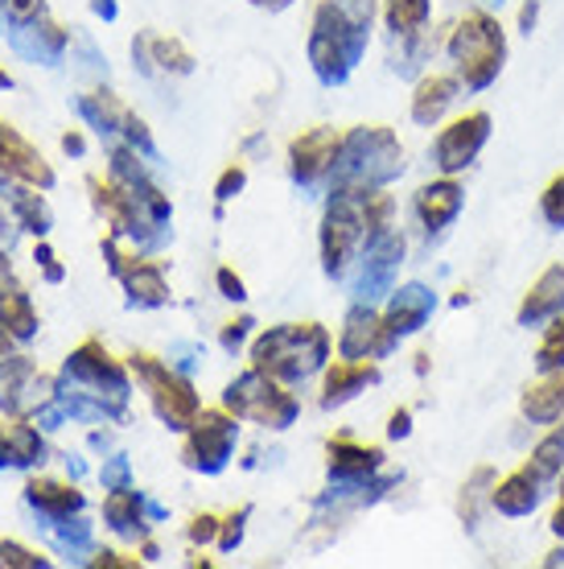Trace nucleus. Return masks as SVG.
Masks as SVG:
<instances>
[{"label": "nucleus", "mask_w": 564, "mask_h": 569, "mask_svg": "<svg viewBox=\"0 0 564 569\" xmlns=\"http://www.w3.org/2000/svg\"><path fill=\"white\" fill-rule=\"evenodd\" d=\"M74 112L83 116L99 137H120V124H124V116H128V103L115 100L108 87H99V91H91V96H79V100H74Z\"/></svg>", "instance_id": "obj_34"}, {"label": "nucleus", "mask_w": 564, "mask_h": 569, "mask_svg": "<svg viewBox=\"0 0 564 569\" xmlns=\"http://www.w3.org/2000/svg\"><path fill=\"white\" fill-rule=\"evenodd\" d=\"M520 413L532 426H556V421H564V371H540V380L523 385Z\"/></svg>", "instance_id": "obj_31"}, {"label": "nucleus", "mask_w": 564, "mask_h": 569, "mask_svg": "<svg viewBox=\"0 0 564 569\" xmlns=\"http://www.w3.org/2000/svg\"><path fill=\"white\" fill-rule=\"evenodd\" d=\"M523 470L536 479V483L552 487L564 475V421L548 426V433L532 446V455L523 458Z\"/></svg>", "instance_id": "obj_33"}, {"label": "nucleus", "mask_w": 564, "mask_h": 569, "mask_svg": "<svg viewBox=\"0 0 564 569\" xmlns=\"http://www.w3.org/2000/svg\"><path fill=\"white\" fill-rule=\"evenodd\" d=\"M548 528H552V537L564 541V475L556 479V508H552V516H548Z\"/></svg>", "instance_id": "obj_53"}, {"label": "nucleus", "mask_w": 564, "mask_h": 569, "mask_svg": "<svg viewBox=\"0 0 564 569\" xmlns=\"http://www.w3.org/2000/svg\"><path fill=\"white\" fill-rule=\"evenodd\" d=\"M13 347H17L13 330H4V327H0V359H4V356H13Z\"/></svg>", "instance_id": "obj_58"}, {"label": "nucleus", "mask_w": 564, "mask_h": 569, "mask_svg": "<svg viewBox=\"0 0 564 569\" xmlns=\"http://www.w3.org/2000/svg\"><path fill=\"white\" fill-rule=\"evenodd\" d=\"M252 4H255V9H264V13H284L293 0H252Z\"/></svg>", "instance_id": "obj_56"}, {"label": "nucleus", "mask_w": 564, "mask_h": 569, "mask_svg": "<svg viewBox=\"0 0 564 569\" xmlns=\"http://www.w3.org/2000/svg\"><path fill=\"white\" fill-rule=\"evenodd\" d=\"M445 54L466 91H486L507 67V29L486 9H466L445 38Z\"/></svg>", "instance_id": "obj_5"}, {"label": "nucleus", "mask_w": 564, "mask_h": 569, "mask_svg": "<svg viewBox=\"0 0 564 569\" xmlns=\"http://www.w3.org/2000/svg\"><path fill=\"white\" fill-rule=\"evenodd\" d=\"M58 405L71 421H124L128 397H132V368L103 347L99 339H83L62 359L54 388Z\"/></svg>", "instance_id": "obj_1"}, {"label": "nucleus", "mask_w": 564, "mask_h": 569, "mask_svg": "<svg viewBox=\"0 0 564 569\" xmlns=\"http://www.w3.org/2000/svg\"><path fill=\"white\" fill-rule=\"evenodd\" d=\"M132 58L141 74H194L198 67V58L178 38H161V33H137Z\"/></svg>", "instance_id": "obj_29"}, {"label": "nucleus", "mask_w": 564, "mask_h": 569, "mask_svg": "<svg viewBox=\"0 0 564 569\" xmlns=\"http://www.w3.org/2000/svg\"><path fill=\"white\" fill-rule=\"evenodd\" d=\"M540 503H544V483H536L523 467H515L511 475H503V479L491 483V508L498 516H507V520L532 516Z\"/></svg>", "instance_id": "obj_30"}, {"label": "nucleus", "mask_w": 564, "mask_h": 569, "mask_svg": "<svg viewBox=\"0 0 564 569\" xmlns=\"http://www.w3.org/2000/svg\"><path fill=\"white\" fill-rule=\"evenodd\" d=\"M0 327L13 330L17 342H29L38 335V306L26 293V284L17 281L9 248H0Z\"/></svg>", "instance_id": "obj_23"}, {"label": "nucleus", "mask_w": 564, "mask_h": 569, "mask_svg": "<svg viewBox=\"0 0 564 569\" xmlns=\"http://www.w3.org/2000/svg\"><path fill=\"white\" fill-rule=\"evenodd\" d=\"M46 462V438L33 417L4 413L0 421V470H29Z\"/></svg>", "instance_id": "obj_24"}, {"label": "nucleus", "mask_w": 564, "mask_h": 569, "mask_svg": "<svg viewBox=\"0 0 564 569\" xmlns=\"http://www.w3.org/2000/svg\"><path fill=\"white\" fill-rule=\"evenodd\" d=\"M33 260L42 264L46 281H54V284H58L62 277H67V269H62V264L54 260V252H50V243H46V240H38V248H33Z\"/></svg>", "instance_id": "obj_49"}, {"label": "nucleus", "mask_w": 564, "mask_h": 569, "mask_svg": "<svg viewBox=\"0 0 564 569\" xmlns=\"http://www.w3.org/2000/svg\"><path fill=\"white\" fill-rule=\"evenodd\" d=\"M544 566H548V569L552 566H564V549H552V553L544 557Z\"/></svg>", "instance_id": "obj_59"}, {"label": "nucleus", "mask_w": 564, "mask_h": 569, "mask_svg": "<svg viewBox=\"0 0 564 569\" xmlns=\"http://www.w3.org/2000/svg\"><path fill=\"white\" fill-rule=\"evenodd\" d=\"M536 371H564V313H556L536 347Z\"/></svg>", "instance_id": "obj_38"}, {"label": "nucleus", "mask_w": 564, "mask_h": 569, "mask_svg": "<svg viewBox=\"0 0 564 569\" xmlns=\"http://www.w3.org/2000/svg\"><path fill=\"white\" fill-rule=\"evenodd\" d=\"M248 520H252V503H240L235 512H226L223 520H219V537H214V545H219V553H235L243 545V528H248Z\"/></svg>", "instance_id": "obj_39"}, {"label": "nucleus", "mask_w": 564, "mask_h": 569, "mask_svg": "<svg viewBox=\"0 0 564 569\" xmlns=\"http://www.w3.org/2000/svg\"><path fill=\"white\" fill-rule=\"evenodd\" d=\"M58 380L42 376V371L33 368V359L13 351V356L0 359V409L13 417H33L38 405L54 397Z\"/></svg>", "instance_id": "obj_14"}, {"label": "nucleus", "mask_w": 564, "mask_h": 569, "mask_svg": "<svg viewBox=\"0 0 564 569\" xmlns=\"http://www.w3.org/2000/svg\"><path fill=\"white\" fill-rule=\"evenodd\" d=\"M219 520H223V516H214V512L190 516V525H185V537H190V545H211L214 537H219Z\"/></svg>", "instance_id": "obj_45"}, {"label": "nucleus", "mask_w": 564, "mask_h": 569, "mask_svg": "<svg viewBox=\"0 0 564 569\" xmlns=\"http://www.w3.org/2000/svg\"><path fill=\"white\" fill-rule=\"evenodd\" d=\"M128 368L137 376V385L144 388V397H149V409L157 413V421L173 433H185L190 421L202 413V400L194 392V380L178 371L173 363L165 359L149 356V351H132L128 356Z\"/></svg>", "instance_id": "obj_7"}, {"label": "nucleus", "mask_w": 564, "mask_h": 569, "mask_svg": "<svg viewBox=\"0 0 564 569\" xmlns=\"http://www.w3.org/2000/svg\"><path fill=\"white\" fill-rule=\"evenodd\" d=\"M120 141L132 144V149H137V153H141V157H149V161H153V157H157L153 132H149V124H144L141 116L132 112V108H128L124 124H120Z\"/></svg>", "instance_id": "obj_40"}, {"label": "nucleus", "mask_w": 564, "mask_h": 569, "mask_svg": "<svg viewBox=\"0 0 564 569\" xmlns=\"http://www.w3.org/2000/svg\"><path fill=\"white\" fill-rule=\"evenodd\" d=\"M367 211H363V194L351 190H330L322 214V231H318V248H322V272L330 281H342L359 252L367 248Z\"/></svg>", "instance_id": "obj_9"}, {"label": "nucleus", "mask_w": 564, "mask_h": 569, "mask_svg": "<svg viewBox=\"0 0 564 569\" xmlns=\"http://www.w3.org/2000/svg\"><path fill=\"white\" fill-rule=\"evenodd\" d=\"M462 207H466V186L457 182V178H450V173L424 182L421 190L412 194V214H416V223H421L424 236H441V231L462 214Z\"/></svg>", "instance_id": "obj_20"}, {"label": "nucleus", "mask_w": 564, "mask_h": 569, "mask_svg": "<svg viewBox=\"0 0 564 569\" xmlns=\"http://www.w3.org/2000/svg\"><path fill=\"white\" fill-rule=\"evenodd\" d=\"M342 149V132L330 129V124H318V129H305L301 137L289 141V178L296 186H318L330 182V170L339 161Z\"/></svg>", "instance_id": "obj_15"}, {"label": "nucleus", "mask_w": 564, "mask_h": 569, "mask_svg": "<svg viewBox=\"0 0 564 569\" xmlns=\"http://www.w3.org/2000/svg\"><path fill=\"white\" fill-rule=\"evenodd\" d=\"M536 21H540V0H527V4L520 9V29H523V33H532V29H536Z\"/></svg>", "instance_id": "obj_54"}, {"label": "nucleus", "mask_w": 564, "mask_h": 569, "mask_svg": "<svg viewBox=\"0 0 564 569\" xmlns=\"http://www.w3.org/2000/svg\"><path fill=\"white\" fill-rule=\"evenodd\" d=\"M62 149H67L71 157H83L87 153V137L79 129H71L67 137H62Z\"/></svg>", "instance_id": "obj_55"}, {"label": "nucleus", "mask_w": 564, "mask_h": 569, "mask_svg": "<svg viewBox=\"0 0 564 569\" xmlns=\"http://www.w3.org/2000/svg\"><path fill=\"white\" fill-rule=\"evenodd\" d=\"M540 214H544L548 228H564V173H556V178L544 186V194H540Z\"/></svg>", "instance_id": "obj_42"}, {"label": "nucleus", "mask_w": 564, "mask_h": 569, "mask_svg": "<svg viewBox=\"0 0 564 569\" xmlns=\"http://www.w3.org/2000/svg\"><path fill=\"white\" fill-rule=\"evenodd\" d=\"M404 173V144L387 124H359V129L342 132L339 161L330 170V190H351V194H367L383 190Z\"/></svg>", "instance_id": "obj_4"}, {"label": "nucleus", "mask_w": 564, "mask_h": 569, "mask_svg": "<svg viewBox=\"0 0 564 569\" xmlns=\"http://www.w3.org/2000/svg\"><path fill=\"white\" fill-rule=\"evenodd\" d=\"M38 13H46V0H9V21H26Z\"/></svg>", "instance_id": "obj_51"}, {"label": "nucleus", "mask_w": 564, "mask_h": 569, "mask_svg": "<svg viewBox=\"0 0 564 569\" xmlns=\"http://www.w3.org/2000/svg\"><path fill=\"white\" fill-rule=\"evenodd\" d=\"M0 178L29 182V186H38V190H54V182H58L54 166L42 157V149L29 144L9 120H0Z\"/></svg>", "instance_id": "obj_19"}, {"label": "nucleus", "mask_w": 564, "mask_h": 569, "mask_svg": "<svg viewBox=\"0 0 564 569\" xmlns=\"http://www.w3.org/2000/svg\"><path fill=\"white\" fill-rule=\"evenodd\" d=\"M50 566V557L33 553L26 545L17 541H0V569H46Z\"/></svg>", "instance_id": "obj_41"}, {"label": "nucleus", "mask_w": 564, "mask_h": 569, "mask_svg": "<svg viewBox=\"0 0 564 569\" xmlns=\"http://www.w3.org/2000/svg\"><path fill=\"white\" fill-rule=\"evenodd\" d=\"M240 446V417L226 409H202L182 433V462L194 475H223Z\"/></svg>", "instance_id": "obj_10"}, {"label": "nucleus", "mask_w": 564, "mask_h": 569, "mask_svg": "<svg viewBox=\"0 0 564 569\" xmlns=\"http://www.w3.org/2000/svg\"><path fill=\"white\" fill-rule=\"evenodd\" d=\"M4 33H9V46H13L17 54L26 58V62H38V67H58L62 54L71 50V29L58 26L50 13L9 21Z\"/></svg>", "instance_id": "obj_16"}, {"label": "nucleus", "mask_w": 564, "mask_h": 569, "mask_svg": "<svg viewBox=\"0 0 564 569\" xmlns=\"http://www.w3.org/2000/svg\"><path fill=\"white\" fill-rule=\"evenodd\" d=\"M141 557H144V561H157V545H153V541H144V545H141Z\"/></svg>", "instance_id": "obj_61"}, {"label": "nucleus", "mask_w": 564, "mask_h": 569, "mask_svg": "<svg viewBox=\"0 0 564 569\" xmlns=\"http://www.w3.org/2000/svg\"><path fill=\"white\" fill-rule=\"evenodd\" d=\"M46 532H50V541H54L58 553H67V557L95 553V545H91V525H87L83 516L54 520V525H46Z\"/></svg>", "instance_id": "obj_36"}, {"label": "nucleus", "mask_w": 564, "mask_h": 569, "mask_svg": "<svg viewBox=\"0 0 564 569\" xmlns=\"http://www.w3.org/2000/svg\"><path fill=\"white\" fill-rule=\"evenodd\" d=\"M383 446H371V441H359L351 433H334L325 441V475L330 483H371L383 470Z\"/></svg>", "instance_id": "obj_18"}, {"label": "nucleus", "mask_w": 564, "mask_h": 569, "mask_svg": "<svg viewBox=\"0 0 564 569\" xmlns=\"http://www.w3.org/2000/svg\"><path fill=\"white\" fill-rule=\"evenodd\" d=\"M412 433V409H392L387 417V438H409Z\"/></svg>", "instance_id": "obj_52"}, {"label": "nucleus", "mask_w": 564, "mask_h": 569, "mask_svg": "<svg viewBox=\"0 0 564 569\" xmlns=\"http://www.w3.org/2000/svg\"><path fill=\"white\" fill-rule=\"evenodd\" d=\"M108 178L120 182L132 194L137 202V219H141V228H137V248L141 252H157V248H165L173 240V207H170V194L161 190V186L149 178L144 170L141 153L132 149V144L115 141L112 144V161H108Z\"/></svg>", "instance_id": "obj_6"}, {"label": "nucleus", "mask_w": 564, "mask_h": 569, "mask_svg": "<svg viewBox=\"0 0 564 569\" xmlns=\"http://www.w3.org/2000/svg\"><path fill=\"white\" fill-rule=\"evenodd\" d=\"M404 252H409V240L400 231H383L359 252V277H354V301H367V306H380L387 301V293L395 289V277H400V264H404Z\"/></svg>", "instance_id": "obj_12"}, {"label": "nucleus", "mask_w": 564, "mask_h": 569, "mask_svg": "<svg viewBox=\"0 0 564 569\" xmlns=\"http://www.w3.org/2000/svg\"><path fill=\"white\" fill-rule=\"evenodd\" d=\"M429 17H433V0H383V26L392 33V42L424 33Z\"/></svg>", "instance_id": "obj_35"}, {"label": "nucleus", "mask_w": 564, "mask_h": 569, "mask_svg": "<svg viewBox=\"0 0 564 569\" xmlns=\"http://www.w3.org/2000/svg\"><path fill=\"white\" fill-rule=\"evenodd\" d=\"M556 313H564V264H548L540 272L532 289L523 293L515 322L520 327H548Z\"/></svg>", "instance_id": "obj_27"}, {"label": "nucleus", "mask_w": 564, "mask_h": 569, "mask_svg": "<svg viewBox=\"0 0 564 569\" xmlns=\"http://www.w3.org/2000/svg\"><path fill=\"white\" fill-rule=\"evenodd\" d=\"M243 186H248V170H243V166H226V170L219 173V182H214V199L231 202L243 190Z\"/></svg>", "instance_id": "obj_46"}, {"label": "nucleus", "mask_w": 564, "mask_h": 569, "mask_svg": "<svg viewBox=\"0 0 564 569\" xmlns=\"http://www.w3.org/2000/svg\"><path fill=\"white\" fill-rule=\"evenodd\" d=\"M87 566H95V569H141L144 557H124V553H115V549H95V553L87 557Z\"/></svg>", "instance_id": "obj_47"}, {"label": "nucleus", "mask_w": 564, "mask_h": 569, "mask_svg": "<svg viewBox=\"0 0 564 569\" xmlns=\"http://www.w3.org/2000/svg\"><path fill=\"white\" fill-rule=\"evenodd\" d=\"M9 29V0H0V33Z\"/></svg>", "instance_id": "obj_60"}, {"label": "nucleus", "mask_w": 564, "mask_h": 569, "mask_svg": "<svg viewBox=\"0 0 564 569\" xmlns=\"http://www.w3.org/2000/svg\"><path fill=\"white\" fill-rule=\"evenodd\" d=\"M437 310V293L421 281H409L387 293V306H383V327L392 330V339H409L416 330L429 327V318Z\"/></svg>", "instance_id": "obj_21"}, {"label": "nucleus", "mask_w": 564, "mask_h": 569, "mask_svg": "<svg viewBox=\"0 0 564 569\" xmlns=\"http://www.w3.org/2000/svg\"><path fill=\"white\" fill-rule=\"evenodd\" d=\"M214 284H219V293L226 301H248V284H243V277L235 269H219L214 272Z\"/></svg>", "instance_id": "obj_48"}, {"label": "nucleus", "mask_w": 564, "mask_h": 569, "mask_svg": "<svg viewBox=\"0 0 564 569\" xmlns=\"http://www.w3.org/2000/svg\"><path fill=\"white\" fill-rule=\"evenodd\" d=\"M252 330H255V322L248 318V313H243V318H231V322L219 330V347H223L226 356H235V351H243V347H248Z\"/></svg>", "instance_id": "obj_43"}, {"label": "nucleus", "mask_w": 564, "mask_h": 569, "mask_svg": "<svg viewBox=\"0 0 564 569\" xmlns=\"http://www.w3.org/2000/svg\"><path fill=\"white\" fill-rule=\"evenodd\" d=\"M383 380V371L375 359H334V363H325L322 371V397L318 405L322 409H339L346 400H354L359 392H367Z\"/></svg>", "instance_id": "obj_22"}, {"label": "nucleus", "mask_w": 564, "mask_h": 569, "mask_svg": "<svg viewBox=\"0 0 564 569\" xmlns=\"http://www.w3.org/2000/svg\"><path fill=\"white\" fill-rule=\"evenodd\" d=\"M330 351H334V339L322 322H281V327L255 335L252 347H248V363L293 388L322 376L325 363H330Z\"/></svg>", "instance_id": "obj_3"}, {"label": "nucleus", "mask_w": 564, "mask_h": 569, "mask_svg": "<svg viewBox=\"0 0 564 569\" xmlns=\"http://www.w3.org/2000/svg\"><path fill=\"white\" fill-rule=\"evenodd\" d=\"M198 359H202V347H194V342H178L170 351V363L178 371H185V376H190V368H194Z\"/></svg>", "instance_id": "obj_50"}, {"label": "nucleus", "mask_w": 564, "mask_h": 569, "mask_svg": "<svg viewBox=\"0 0 564 569\" xmlns=\"http://www.w3.org/2000/svg\"><path fill=\"white\" fill-rule=\"evenodd\" d=\"M375 0H318L310 17V67L322 87H342L367 54Z\"/></svg>", "instance_id": "obj_2"}, {"label": "nucleus", "mask_w": 564, "mask_h": 569, "mask_svg": "<svg viewBox=\"0 0 564 569\" xmlns=\"http://www.w3.org/2000/svg\"><path fill=\"white\" fill-rule=\"evenodd\" d=\"M144 520H149V499L137 487H120V491H108L103 499V525L112 528L115 537H128V541H141L144 537Z\"/></svg>", "instance_id": "obj_32"}, {"label": "nucleus", "mask_w": 564, "mask_h": 569, "mask_svg": "<svg viewBox=\"0 0 564 569\" xmlns=\"http://www.w3.org/2000/svg\"><path fill=\"white\" fill-rule=\"evenodd\" d=\"M26 503L38 512L42 525H54V520H67V516H79L87 508V496L74 483H62V479H29L26 483Z\"/></svg>", "instance_id": "obj_28"}, {"label": "nucleus", "mask_w": 564, "mask_h": 569, "mask_svg": "<svg viewBox=\"0 0 564 569\" xmlns=\"http://www.w3.org/2000/svg\"><path fill=\"white\" fill-rule=\"evenodd\" d=\"M491 112H466V116H453L450 124L437 132V141H433V166L437 173H466L474 161L482 157L486 141H491Z\"/></svg>", "instance_id": "obj_13"}, {"label": "nucleus", "mask_w": 564, "mask_h": 569, "mask_svg": "<svg viewBox=\"0 0 564 569\" xmlns=\"http://www.w3.org/2000/svg\"><path fill=\"white\" fill-rule=\"evenodd\" d=\"M395 347L392 330L383 327V310L354 301L339 330V356L342 359H380Z\"/></svg>", "instance_id": "obj_17"}, {"label": "nucleus", "mask_w": 564, "mask_h": 569, "mask_svg": "<svg viewBox=\"0 0 564 569\" xmlns=\"http://www.w3.org/2000/svg\"><path fill=\"white\" fill-rule=\"evenodd\" d=\"M462 96V79L457 74H441V71H429L416 79L412 87V120L421 124V129H437L441 120L453 112V103Z\"/></svg>", "instance_id": "obj_26"}, {"label": "nucleus", "mask_w": 564, "mask_h": 569, "mask_svg": "<svg viewBox=\"0 0 564 569\" xmlns=\"http://www.w3.org/2000/svg\"><path fill=\"white\" fill-rule=\"evenodd\" d=\"M491 483H494V470L491 467H479V470H474V479L462 487V499H457V516H462V525H466V528L479 525V503H482V499L491 503Z\"/></svg>", "instance_id": "obj_37"}, {"label": "nucleus", "mask_w": 564, "mask_h": 569, "mask_svg": "<svg viewBox=\"0 0 564 569\" xmlns=\"http://www.w3.org/2000/svg\"><path fill=\"white\" fill-rule=\"evenodd\" d=\"M91 9H95L103 21H112V17H115V0H91Z\"/></svg>", "instance_id": "obj_57"}, {"label": "nucleus", "mask_w": 564, "mask_h": 569, "mask_svg": "<svg viewBox=\"0 0 564 569\" xmlns=\"http://www.w3.org/2000/svg\"><path fill=\"white\" fill-rule=\"evenodd\" d=\"M99 483L103 491H120V487H132V467H128L124 455H112L103 467H99Z\"/></svg>", "instance_id": "obj_44"}, {"label": "nucleus", "mask_w": 564, "mask_h": 569, "mask_svg": "<svg viewBox=\"0 0 564 569\" xmlns=\"http://www.w3.org/2000/svg\"><path fill=\"white\" fill-rule=\"evenodd\" d=\"M0 207L9 211L17 231H29V236H38V240H46L50 228H54V211H50V202L42 199L38 186L0 178Z\"/></svg>", "instance_id": "obj_25"}, {"label": "nucleus", "mask_w": 564, "mask_h": 569, "mask_svg": "<svg viewBox=\"0 0 564 569\" xmlns=\"http://www.w3.org/2000/svg\"><path fill=\"white\" fill-rule=\"evenodd\" d=\"M223 409L226 413H235L240 421H248V426L284 433L289 426H296V417H301V400L289 392V385L272 380L269 371L248 368L223 388Z\"/></svg>", "instance_id": "obj_8"}, {"label": "nucleus", "mask_w": 564, "mask_h": 569, "mask_svg": "<svg viewBox=\"0 0 564 569\" xmlns=\"http://www.w3.org/2000/svg\"><path fill=\"white\" fill-rule=\"evenodd\" d=\"M4 87H13V74L9 71H0V91H4Z\"/></svg>", "instance_id": "obj_62"}, {"label": "nucleus", "mask_w": 564, "mask_h": 569, "mask_svg": "<svg viewBox=\"0 0 564 569\" xmlns=\"http://www.w3.org/2000/svg\"><path fill=\"white\" fill-rule=\"evenodd\" d=\"M103 260H108L115 281L124 284L128 306H137V310H161V306H170L173 289L165 281L161 264L149 260V252H124L120 236H108L103 240Z\"/></svg>", "instance_id": "obj_11"}]
</instances>
